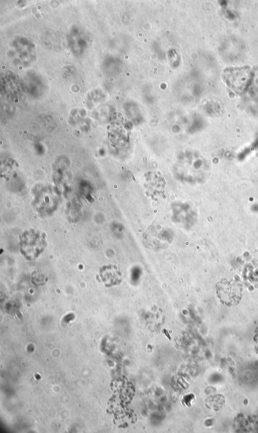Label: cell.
Segmentation results:
<instances>
[{
    "label": "cell",
    "instance_id": "7a4b0ae2",
    "mask_svg": "<svg viewBox=\"0 0 258 433\" xmlns=\"http://www.w3.org/2000/svg\"><path fill=\"white\" fill-rule=\"evenodd\" d=\"M253 340L258 345V329L253 337Z\"/></svg>",
    "mask_w": 258,
    "mask_h": 433
},
{
    "label": "cell",
    "instance_id": "6da1fadb",
    "mask_svg": "<svg viewBox=\"0 0 258 433\" xmlns=\"http://www.w3.org/2000/svg\"><path fill=\"white\" fill-rule=\"evenodd\" d=\"M215 289L217 297L225 306H236L241 300L243 287L240 282L222 279L216 284Z\"/></svg>",
    "mask_w": 258,
    "mask_h": 433
}]
</instances>
